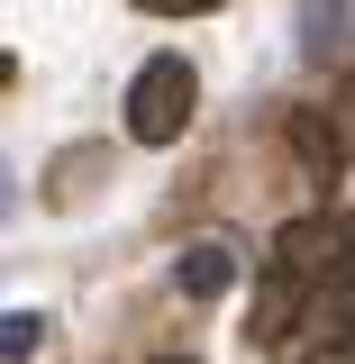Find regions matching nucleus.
Instances as JSON below:
<instances>
[{
  "label": "nucleus",
  "mask_w": 355,
  "mask_h": 364,
  "mask_svg": "<svg viewBox=\"0 0 355 364\" xmlns=\"http://www.w3.org/2000/svg\"><path fill=\"white\" fill-rule=\"evenodd\" d=\"M137 9H155V18H201V9H219V0H137Z\"/></svg>",
  "instance_id": "obj_7"
},
{
  "label": "nucleus",
  "mask_w": 355,
  "mask_h": 364,
  "mask_svg": "<svg viewBox=\"0 0 355 364\" xmlns=\"http://www.w3.org/2000/svg\"><path fill=\"white\" fill-rule=\"evenodd\" d=\"M301 18H310V55H337V37H346V9H337V0H310Z\"/></svg>",
  "instance_id": "obj_6"
},
{
  "label": "nucleus",
  "mask_w": 355,
  "mask_h": 364,
  "mask_svg": "<svg viewBox=\"0 0 355 364\" xmlns=\"http://www.w3.org/2000/svg\"><path fill=\"white\" fill-rule=\"evenodd\" d=\"M37 346H46V328H37V310H9V328H0V355H9V364H28V355H37Z\"/></svg>",
  "instance_id": "obj_5"
},
{
  "label": "nucleus",
  "mask_w": 355,
  "mask_h": 364,
  "mask_svg": "<svg viewBox=\"0 0 355 364\" xmlns=\"http://www.w3.org/2000/svg\"><path fill=\"white\" fill-rule=\"evenodd\" d=\"M292 155H301V164H310V182L328 191V182H337V164H346L355 146H346V128H337V119H310V109H301V119H292Z\"/></svg>",
  "instance_id": "obj_3"
},
{
  "label": "nucleus",
  "mask_w": 355,
  "mask_h": 364,
  "mask_svg": "<svg viewBox=\"0 0 355 364\" xmlns=\"http://www.w3.org/2000/svg\"><path fill=\"white\" fill-rule=\"evenodd\" d=\"M174 282L191 291V301H219L228 282H237V255H228V246H191V255L174 264Z\"/></svg>",
  "instance_id": "obj_4"
},
{
  "label": "nucleus",
  "mask_w": 355,
  "mask_h": 364,
  "mask_svg": "<svg viewBox=\"0 0 355 364\" xmlns=\"http://www.w3.org/2000/svg\"><path fill=\"white\" fill-rule=\"evenodd\" d=\"M346 255H355V228H346V219H328V210H310V219H292L282 237H273V255H265V264L319 291V282L346 264Z\"/></svg>",
  "instance_id": "obj_2"
},
{
  "label": "nucleus",
  "mask_w": 355,
  "mask_h": 364,
  "mask_svg": "<svg viewBox=\"0 0 355 364\" xmlns=\"http://www.w3.org/2000/svg\"><path fill=\"white\" fill-rule=\"evenodd\" d=\"M191 109H201V73L182 55H146L137 82H128V136L137 146H174L191 128Z\"/></svg>",
  "instance_id": "obj_1"
},
{
  "label": "nucleus",
  "mask_w": 355,
  "mask_h": 364,
  "mask_svg": "<svg viewBox=\"0 0 355 364\" xmlns=\"http://www.w3.org/2000/svg\"><path fill=\"white\" fill-rule=\"evenodd\" d=\"M337 128H346V146H355V82L337 91Z\"/></svg>",
  "instance_id": "obj_8"
}]
</instances>
